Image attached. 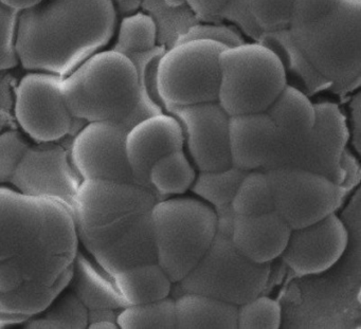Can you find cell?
<instances>
[{"mask_svg": "<svg viewBox=\"0 0 361 329\" xmlns=\"http://www.w3.org/2000/svg\"><path fill=\"white\" fill-rule=\"evenodd\" d=\"M73 211L0 187V324L41 314L71 282L78 253Z\"/></svg>", "mask_w": 361, "mask_h": 329, "instance_id": "cell-1", "label": "cell"}, {"mask_svg": "<svg viewBox=\"0 0 361 329\" xmlns=\"http://www.w3.org/2000/svg\"><path fill=\"white\" fill-rule=\"evenodd\" d=\"M152 190L136 183L83 180L73 204L78 238L111 276L158 263Z\"/></svg>", "mask_w": 361, "mask_h": 329, "instance_id": "cell-2", "label": "cell"}, {"mask_svg": "<svg viewBox=\"0 0 361 329\" xmlns=\"http://www.w3.org/2000/svg\"><path fill=\"white\" fill-rule=\"evenodd\" d=\"M116 18L113 0H42L18 14V61L27 70L67 77L109 45Z\"/></svg>", "mask_w": 361, "mask_h": 329, "instance_id": "cell-3", "label": "cell"}, {"mask_svg": "<svg viewBox=\"0 0 361 329\" xmlns=\"http://www.w3.org/2000/svg\"><path fill=\"white\" fill-rule=\"evenodd\" d=\"M288 30L334 92L360 84L361 0H295Z\"/></svg>", "mask_w": 361, "mask_h": 329, "instance_id": "cell-4", "label": "cell"}, {"mask_svg": "<svg viewBox=\"0 0 361 329\" xmlns=\"http://www.w3.org/2000/svg\"><path fill=\"white\" fill-rule=\"evenodd\" d=\"M63 97L75 119L113 122L130 130L162 108L140 85L130 58L115 51H100L63 77Z\"/></svg>", "mask_w": 361, "mask_h": 329, "instance_id": "cell-5", "label": "cell"}, {"mask_svg": "<svg viewBox=\"0 0 361 329\" xmlns=\"http://www.w3.org/2000/svg\"><path fill=\"white\" fill-rule=\"evenodd\" d=\"M157 261L172 283L200 263L216 234L214 209L193 198L158 200L151 211Z\"/></svg>", "mask_w": 361, "mask_h": 329, "instance_id": "cell-6", "label": "cell"}, {"mask_svg": "<svg viewBox=\"0 0 361 329\" xmlns=\"http://www.w3.org/2000/svg\"><path fill=\"white\" fill-rule=\"evenodd\" d=\"M219 73L217 102L229 116L264 113L288 84L280 58L261 43L225 48Z\"/></svg>", "mask_w": 361, "mask_h": 329, "instance_id": "cell-7", "label": "cell"}, {"mask_svg": "<svg viewBox=\"0 0 361 329\" xmlns=\"http://www.w3.org/2000/svg\"><path fill=\"white\" fill-rule=\"evenodd\" d=\"M270 275V263H257L238 251L230 235L215 234L200 263L175 284L173 299L183 293L208 295L240 306L261 294Z\"/></svg>", "mask_w": 361, "mask_h": 329, "instance_id": "cell-8", "label": "cell"}, {"mask_svg": "<svg viewBox=\"0 0 361 329\" xmlns=\"http://www.w3.org/2000/svg\"><path fill=\"white\" fill-rule=\"evenodd\" d=\"M225 48L217 42L194 39L166 50L156 71L158 98L166 109L217 102L219 54Z\"/></svg>", "mask_w": 361, "mask_h": 329, "instance_id": "cell-9", "label": "cell"}, {"mask_svg": "<svg viewBox=\"0 0 361 329\" xmlns=\"http://www.w3.org/2000/svg\"><path fill=\"white\" fill-rule=\"evenodd\" d=\"M274 211L291 229L312 225L335 213L340 185L322 175L300 168L268 170Z\"/></svg>", "mask_w": 361, "mask_h": 329, "instance_id": "cell-10", "label": "cell"}, {"mask_svg": "<svg viewBox=\"0 0 361 329\" xmlns=\"http://www.w3.org/2000/svg\"><path fill=\"white\" fill-rule=\"evenodd\" d=\"M62 81L60 75L31 71L16 88V121L37 142H56L71 132L73 117L63 97Z\"/></svg>", "mask_w": 361, "mask_h": 329, "instance_id": "cell-11", "label": "cell"}, {"mask_svg": "<svg viewBox=\"0 0 361 329\" xmlns=\"http://www.w3.org/2000/svg\"><path fill=\"white\" fill-rule=\"evenodd\" d=\"M126 135L123 126L113 122H90L80 130L71 159L82 180L136 183L126 153Z\"/></svg>", "mask_w": 361, "mask_h": 329, "instance_id": "cell-12", "label": "cell"}, {"mask_svg": "<svg viewBox=\"0 0 361 329\" xmlns=\"http://www.w3.org/2000/svg\"><path fill=\"white\" fill-rule=\"evenodd\" d=\"M82 181L68 153L48 142L29 145L10 182L25 195L50 198L73 211Z\"/></svg>", "mask_w": 361, "mask_h": 329, "instance_id": "cell-13", "label": "cell"}, {"mask_svg": "<svg viewBox=\"0 0 361 329\" xmlns=\"http://www.w3.org/2000/svg\"><path fill=\"white\" fill-rule=\"evenodd\" d=\"M187 137L188 149L200 172L223 170L232 166L229 147V117L219 102L172 107Z\"/></svg>", "mask_w": 361, "mask_h": 329, "instance_id": "cell-14", "label": "cell"}, {"mask_svg": "<svg viewBox=\"0 0 361 329\" xmlns=\"http://www.w3.org/2000/svg\"><path fill=\"white\" fill-rule=\"evenodd\" d=\"M348 242L346 228L333 213L312 225L291 229L281 257L298 275H314L333 267Z\"/></svg>", "mask_w": 361, "mask_h": 329, "instance_id": "cell-15", "label": "cell"}, {"mask_svg": "<svg viewBox=\"0 0 361 329\" xmlns=\"http://www.w3.org/2000/svg\"><path fill=\"white\" fill-rule=\"evenodd\" d=\"M266 113L276 128V144L262 170L291 168L314 128V104L307 94L287 84Z\"/></svg>", "mask_w": 361, "mask_h": 329, "instance_id": "cell-16", "label": "cell"}, {"mask_svg": "<svg viewBox=\"0 0 361 329\" xmlns=\"http://www.w3.org/2000/svg\"><path fill=\"white\" fill-rule=\"evenodd\" d=\"M314 106V128L291 168L322 175L340 185L343 181L342 161L348 139L345 117L333 103H317Z\"/></svg>", "mask_w": 361, "mask_h": 329, "instance_id": "cell-17", "label": "cell"}, {"mask_svg": "<svg viewBox=\"0 0 361 329\" xmlns=\"http://www.w3.org/2000/svg\"><path fill=\"white\" fill-rule=\"evenodd\" d=\"M183 136L178 120L164 113L147 118L128 130L126 153L137 185L153 191L149 180L152 166L164 156L181 151Z\"/></svg>", "mask_w": 361, "mask_h": 329, "instance_id": "cell-18", "label": "cell"}, {"mask_svg": "<svg viewBox=\"0 0 361 329\" xmlns=\"http://www.w3.org/2000/svg\"><path fill=\"white\" fill-rule=\"evenodd\" d=\"M276 144V128L266 111L229 117V147L234 168L263 170Z\"/></svg>", "mask_w": 361, "mask_h": 329, "instance_id": "cell-19", "label": "cell"}, {"mask_svg": "<svg viewBox=\"0 0 361 329\" xmlns=\"http://www.w3.org/2000/svg\"><path fill=\"white\" fill-rule=\"evenodd\" d=\"M291 228L276 212L252 216L236 215L232 242L240 253L257 263H269L286 248Z\"/></svg>", "mask_w": 361, "mask_h": 329, "instance_id": "cell-20", "label": "cell"}, {"mask_svg": "<svg viewBox=\"0 0 361 329\" xmlns=\"http://www.w3.org/2000/svg\"><path fill=\"white\" fill-rule=\"evenodd\" d=\"M69 283L73 292L88 310H121L128 306L113 276L82 253L75 255Z\"/></svg>", "mask_w": 361, "mask_h": 329, "instance_id": "cell-21", "label": "cell"}, {"mask_svg": "<svg viewBox=\"0 0 361 329\" xmlns=\"http://www.w3.org/2000/svg\"><path fill=\"white\" fill-rule=\"evenodd\" d=\"M175 316L177 329L238 328V306L198 293L176 297Z\"/></svg>", "mask_w": 361, "mask_h": 329, "instance_id": "cell-22", "label": "cell"}, {"mask_svg": "<svg viewBox=\"0 0 361 329\" xmlns=\"http://www.w3.org/2000/svg\"><path fill=\"white\" fill-rule=\"evenodd\" d=\"M259 43L271 49L278 56L286 73V79L293 77L295 84L301 86L300 90L304 94H314L331 88V82L320 75L310 64L291 37L288 29L265 32Z\"/></svg>", "mask_w": 361, "mask_h": 329, "instance_id": "cell-23", "label": "cell"}, {"mask_svg": "<svg viewBox=\"0 0 361 329\" xmlns=\"http://www.w3.org/2000/svg\"><path fill=\"white\" fill-rule=\"evenodd\" d=\"M114 280L128 305L159 301L172 291V280L158 263L130 268L116 274Z\"/></svg>", "mask_w": 361, "mask_h": 329, "instance_id": "cell-24", "label": "cell"}, {"mask_svg": "<svg viewBox=\"0 0 361 329\" xmlns=\"http://www.w3.org/2000/svg\"><path fill=\"white\" fill-rule=\"evenodd\" d=\"M195 178V170L183 149L160 158L152 166L149 174V183L158 200L185 194L191 189Z\"/></svg>", "mask_w": 361, "mask_h": 329, "instance_id": "cell-25", "label": "cell"}, {"mask_svg": "<svg viewBox=\"0 0 361 329\" xmlns=\"http://www.w3.org/2000/svg\"><path fill=\"white\" fill-rule=\"evenodd\" d=\"M235 215L252 216L274 211L271 183L262 170L247 173L231 202Z\"/></svg>", "mask_w": 361, "mask_h": 329, "instance_id": "cell-26", "label": "cell"}, {"mask_svg": "<svg viewBox=\"0 0 361 329\" xmlns=\"http://www.w3.org/2000/svg\"><path fill=\"white\" fill-rule=\"evenodd\" d=\"M117 324L122 329H175V299L126 306L118 314Z\"/></svg>", "mask_w": 361, "mask_h": 329, "instance_id": "cell-27", "label": "cell"}, {"mask_svg": "<svg viewBox=\"0 0 361 329\" xmlns=\"http://www.w3.org/2000/svg\"><path fill=\"white\" fill-rule=\"evenodd\" d=\"M50 304L43 316L27 321L29 329H84L88 326V309L71 291Z\"/></svg>", "mask_w": 361, "mask_h": 329, "instance_id": "cell-28", "label": "cell"}, {"mask_svg": "<svg viewBox=\"0 0 361 329\" xmlns=\"http://www.w3.org/2000/svg\"><path fill=\"white\" fill-rule=\"evenodd\" d=\"M248 172L230 166L223 170L200 172L191 189L194 194L215 208L230 206Z\"/></svg>", "mask_w": 361, "mask_h": 329, "instance_id": "cell-29", "label": "cell"}, {"mask_svg": "<svg viewBox=\"0 0 361 329\" xmlns=\"http://www.w3.org/2000/svg\"><path fill=\"white\" fill-rule=\"evenodd\" d=\"M157 26L152 16L136 13L123 18L113 50L126 56L149 51L157 46Z\"/></svg>", "mask_w": 361, "mask_h": 329, "instance_id": "cell-30", "label": "cell"}, {"mask_svg": "<svg viewBox=\"0 0 361 329\" xmlns=\"http://www.w3.org/2000/svg\"><path fill=\"white\" fill-rule=\"evenodd\" d=\"M282 320L280 304L267 297L255 299L238 306L236 323L240 329H278Z\"/></svg>", "mask_w": 361, "mask_h": 329, "instance_id": "cell-31", "label": "cell"}, {"mask_svg": "<svg viewBox=\"0 0 361 329\" xmlns=\"http://www.w3.org/2000/svg\"><path fill=\"white\" fill-rule=\"evenodd\" d=\"M295 0H246L257 24L264 32L286 30Z\"/></svg>", "mask_w": 361, "mask_h": 329, "instance_id": "cell-32", "label": "cell"}, {"mask_svg": "<svg viewBox=\"0 0 361 329\" xmlns=\"http://www.w3.org/2000/svg\"><path fill=\"white\" fill-rule=\"evenodd\" d=\"M18 10L0 1V70L16 68L18 56L16 50Z\"/></svg>", "mask_w": 361, "mask_h": 329, "instance_id": "cell-33", "label": "cell"}, {"mask_svg": "<svg viewBox=\"0 0 361 329\" xmlns=\"http://www.w3.org/2000/svg\"><path fill=\"white\" fill-rule=\"evenodd\" d=\"M28 147L20 132L9 130L0 135V185L11 181Z\"/></svg>", "mask_w": 361, "mask_h": 329, "instance_id": "cell-34", "label": "cell"}, {"mask_svg": "<svg viewBox=\"0 0 361 329\" xmlns=\"http://www.w3.org/2000/svg\"><path fill=\"white\" fill-rule=\"evenodd\" d=\"M194 39H207V41L217 42L223 44L226 47L244 44V37L238 28H232L225 25H195L189 30L180 35L176 43L185 41H194Z\"/></svg>", "mask_w": 361, "mask_h": 329, "instance_id": "cell-35", "label": "cell"}, {"mask_svg": "<svg viewBox=\"0 0 361 329\" xmlns=\"http://www.w3.org/2000/svg\"><path fill=\"white\" fill-rule=\"evenodd\" d=\"M217 18H224L228 22L233 23L245 35L255 41V43H259L265 33L253 18L246 0H228L219 11Z\"/></svg>", "mask_w": 361, "mask_h": 329, "instance_id": "cell-36", "label": "cell"}, {"mask_svg": "<svg viewBox=\"0 0 361 329\" xmlns=\"http://www.w3.org/2000/svg\"><path fill=\"white\" fill-rule=\"evenodd\" d=\"M194 13L204 20L217 18L219 11L228 0H185Z\"/></svg>", "mask_w": 361, "mask_h": 329, "instance_id": "cell-37", "label": "cell"}, {"mask_svg": "<svg viewBox=\"0 0 361 329\" xmlns=\"http://www.w3.org/2000/svg\"><path fill=\"white\" fill-rule=\"evenodd\" d=\"M214 211L216 214V233L232 236L236 215L232 210L231 204L215 208Z\"/></svg>", "mask_w": 361, "mask_h": 329, "instance_id": "cell-38", "label": "cell"}, {"mask_svg": "<svg viewBox=\"0 0 361 329\" xmlns=\"http://www.w3.org/2000/svg\"><path fill=\"white\" fill-rule=\"evenodd\" d=\"M117 316L116 310H88V324L99 322V321H111V322L117 323Z\"/></svg>", "mask_w": 361, "mask_h": 329, "instance_id": "cell-39", "label": "cell"}, {"mask_svg": "<svg viewBox=\"0 0 361 329\" xmlns=\"http://www.w3.org/2000/svg\"><path fill=\"white\" fill-rule=\"evenodd\" d=\"M0 1L5 4V5L9 6V7L13 8V9L22 11V10L37 5L42 0H0Z\"/></svg>", "mask_w": 361, "mask_h": 329, "instance_id": "cell-40", "label": "cell"}, {"mask_svg": "<svg viewBox=\"0 0 361 329\" xmlns=\"http://www.w3.org/2000/svg\"><path fill=\"white\" fill-rule=\"evenodd\" d=\"M87 328L92 329H116L119 328L117 323L111 321H99V322L90 323Z\"/></svg>", "mask_w": 361, "mask_h": 329, "instance_id": "cell-41", "label": "cell"}]
</instances>
